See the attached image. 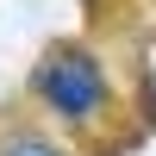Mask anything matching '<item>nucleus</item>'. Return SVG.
<instances>
[{
    "label": "nucleus",
    "mask_w": 156,
    "mask_h": 156,
    "mask_svg": "<svg viewBox=\"0 0 156 156\" xmlns=\"http://www.w3.org/2000/svg\"><path fill=\"white\" fill-rule=\"evenodd\" d=\"M31 87H37V100H50V112H62L69 125L94 119V112L106 106V69H100L87 50H75V44L50 50V56L37 62Z\"/></svg>",
    "instance_id": "nucleus-1"
},
{
    "label": "nucleus",
    "mask_w": 156,
    "mask_h": 156,
    "mask_svg": "<svg viewBox=\"0 0 156 156\" xmlns=\"http://www.w3.org/2000/svg\"><path fill=\"white\" fill-rule=\"evenodd\" d=\"M0 156H62V150H50L44 137H6V144H0Z\"/></svg>",
    "instance_id": "nucleus-2"
}]
</instances>
